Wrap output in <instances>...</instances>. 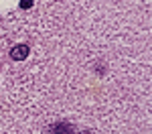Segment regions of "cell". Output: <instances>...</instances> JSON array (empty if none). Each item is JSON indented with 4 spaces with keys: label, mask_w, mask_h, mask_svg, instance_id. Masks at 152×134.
I'll return each mask as SVG.
<instances>
[{
    "label": "cell",
    "mask_w": 152,
    "mask_h": 134,
    "mask_svg": "<svg viewBox=\"0 0 152 134\" xmlns=\"http://www.w3.org/2000/svg\"><path fill=\"white\" fill-rule=\"evenodd\" d=\"M10 57L14 61H23L28 57V47L26 45H16V47L10 49Z\"/></svg>",
    "instance_id": "6da1fadb"
},
{
    "label": "cell",
    "mask_w": 152,
    "mask_h": 134,
    "mask_svg": "<svg viewBox=\"0 0 152 134\" xmlns=\"http://www.w3.org/2000/svg\"><path fill=\"white\" fill-rule=\"evenodd\" d=\"M33 6V0H20V8H24V10H28Z\"/></svg>",
    "instance_id": "3957f363"
},
{
    "label": "cell",
    "mask_w": 152,
    "mask_h": 134,
    "mask_svg": "<svg viewBox=\"0 0 152 134\" xmlns=\"http://www.w3.org/2000/svg\"><path fill=\"white\" fill-rule=\"evenodd\" d=\"M53 132L55 134H71V124L69 122H59L53 126Z\"/></svg>",
    "instance_id": "7a4b0ae2"
},
{
    "label": "cell",
    "mask_w": 152,
    "mask_h": 134,
    "mask_svg": "<svg viewBox=\"0 0 152 134\" xmlns=\"http://www.w3.org/2000/svg\"><path fill=\"white\" fill-rule=\"evenodd\" d=\"M77 134H94L91 130H81V132H77Z\"/></svg>",
    "instance_id": "277c9868"
}]
</instances>
